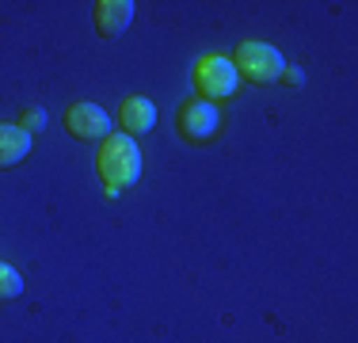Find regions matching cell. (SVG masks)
Instances as JSON below:
<instances>
[{
    "label": "cell",
    "instance_id": "obj_1",
    "mask_svg": "<svg viewBox=\"0 0 358 343\" xmlns=\"http://www.w3.org/2000/svg\"><path fill=\"white\" fill-rule=\"evenodd\" d=\"M96 168L107 183V195H122L141 176V149L130 134H110L96 157Z\"/></svg>",
    "mask_w": 358,
    "mask_h": 343
},
{
    "label": "cell",
    "instance_id": "obj_2",
    "mask_svg": "<svg viewBox=\"0 0 358 343\" xmlns=\"http://www.w3.org/2000/svg\"><path fill=\"white\" fill-rule=\"evenodd\" d=\"M229 62H233L236 76H244L252 84H275V80H282V69H286L282 54L271 42H241Z\"/></svg>",
    "mask_w": 358,
    "mask_h": 343
},
{
    "label": "cell",
    "instance_id": "obj_3",
    "mask_svg": "<svg viewBox=\"0 0 358 343\" xmlns=\"http://www.w3.org/2000/svg\"><path fill=\"white\" fill-rule=\"evenodd\" d=\"M236 84H241V76H236L229 57H221V54L199 57V65H194V88H199L202 99H229L236 92Z\"/></svg>",
    "mask_w": 358,
    "mask_h": 343
},
{
    "label": "cell",
    "instance_id": "obj_4",
    "mask_svg": "<svg viewBox=\"0 0 358 343\" xmlns=\"http://www.w3.org/2000/svg\"><path fill=\"white\" fill-rule=\"evenodd\" d=\"M65 130L80 141H107L110 137V115L99 103H73L65 111Z\"/></svg>",
    "mask_w": 358,
    "mask_h": 343
},
{
    "label": "cell",
    "instance_id": "obj_5",
    "mask_svg": "<svg viewBox=\"0 0 358 343\" xmlns=\"http://www.w3.org/2000/svg\"><path fill=\"white\" fill-rule=\"evenodd\" d=\"M176 126H179V134H183L187 141H210V137L217 134V126H221V115H217L214 103L191 99V103H183V107H179Z\"/></svg>",
    "mask_w": 358,
    "mask_h": 343
},
{
    "label": "cell",
    "instance_id": "obj_6",
    "mask_svg": "<svg viewBox=\"0 0 358 343\" xmlns=\"http://www.w3.org/2000/svg\"><path fill=\"white\" fill-rule=\"evenodd\" d=\"M92 20H96V31L103 34V38H115V34H122L130 27L134 4L130 0H99V4L92 8Z\"/></svg>",
    "mask_w": 358,
    "mask_h": 343
},
{
    "label": "cell",
    "instance_id": "obj_7",
    "mask_svg": "<svg viewBox=\"0 0 358 343\" xmlns=\"http://www.w3.org/2000/svg\"><path fill=\"white\" fill-rule=\"evenodd\" d=\"M152 126H157V107H152V99H145V96L122 99V130L149 134Z\"/></svg>",
    "mask_w": 358,
    "mask_h": 343
},
{
    "label": "cell",
    "instance_id": "obj_8",
    "mask_svg": "<svg viewBox=\"0 0 358 343\" xmlns=\"http://www.w3.org/2000/svg\"><path fill=\"white\" fill-rule=\"evenodd\" d=\"M31 153V134L20 126H0V168H15Z\"/></svg>",
    "mask_w": 358,
    "mask_h": 343
},
{
    "label": "cell",
    "instance_id": "obj_9",
    "mask_svg": "<svg viewBox=\"0 0 358 343\" xmlns=\"http://www.w3.org/2000/svg\"><path fill=\"white\" fill-rule=\"evenodd\" d=\"M23 294V274L8 263H0V302H12V298Z\"/></svg>",
    "mask_w": 358,
    "mask_h": 343
},
{
    "label": "cell",
    "instance_id": "obj_10",
    "mask_svg": "<svg viewBox=\"0 0 358 343\" xmlns=\"http://www.w3.org/2000/svg\"><path fill=\"white\" fill-rule=\"evenodd\" d=\"M42 126H46V111H42V107H27V111H23V118H20V130H27V134H38Z\"/></svg>",
    "mask_w": 358,
    "mask_h": 343
},
{
    "label": "cell",
    "instance_id": "obj_11",
    "mask_svg": "<svg viewBox=\"0 0 358 343\" xmlns=\"http://www.w3.org/2000/svg\"><path fill=\"white\" fill-rule=\"evenodd\" d=\"M282 80H286V84H301V69H289V65H286V69H282Z\"/></svg>",
    "mask_w": 358,
    "mask_h": 343
}]
</instances>
